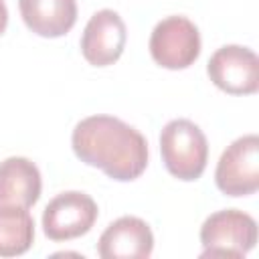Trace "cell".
<instances>
[{
    "label": "cell",
    "instance_id": "cell-7",
    "mask_svg": "<svg viewBox=\"0 0 259 259\" xmlns=\"http://www.w3.org/2000/svg\"><path fill=\"white\" fill-rule=\"evenodd\" d=\"M210 81L231 95H251L259 89V59L239 45H227L212 53L206 65Z\"/></svg>",
    "mask_w": 259,
    "mask_h": 259
},
{
    "label": "cell",
    "instance_id": "cell-2",
    "mask_svg": "<svg viewBox=\"0 0 259 259\" xmlns=\"http://www.w3.org/2000/svg\"><path fill=\"white\" fill-rule=\"evenodd\" d=\"M160 152L166 170L178 180H196L206 168V136L190 119L180 117L164 125L160 134Z\"/></svg>",
    "mask_w": 259,
    "mask_h": 259
},
{
    "label": "cell",
    "instance_id": "cell-1",
    "mask_svg": "<svg viewBox=\"0 0 259 259\" xmlns=\"http://www.w3.org/2000/svg\"><path fill=\"white\" fill-rule=\"evenodd\" d=\"M75 156L119 182L136 180L148 166V142L130 123L113 115H89L71 136Z\"/></svg>",
    "mask_w": 259,
    "mask_h": 259
},
{
    "label": "cell",
    "instance_id": "cell-8",
    "mask_svg": "<svg viewBox=\"0 0 259 259\" xmlns=\"http://www.w3.org/2000/svg\"><path fill=\"white\" fill-rule=\"evenodd\" d=\"M125 40L127 30L121 16L115 10L103 8L89 18L81 36V53L89 65L107 67L121 57Z\"/></svg>",
    "mask_w": 259,
    "mask_h": 259
},
{
    "label": "cell",
    "instance_id": "cell-5",
    "mask_svg": "<svg viewBox=\"0 0 259 259\" xmlns=\"http://www.w3.org/2000/svg\"><path fill=\"white\" fill-rule=\"evenodd\" d=\"M214 180L229 196H247L259 188V138L247 134L237 138L219 158Z\"/></svg>",
    "mask_w": 259,
    "mask_h": 259
},
{
    "label": "cell",
    "instance_id": "cell-9",
    "mask_svg": "<svg viewBox=\"0 0 259 259\" xmlns=\"http://www.w3.org/2000/svg\"><path fill=\"white\" fill-rule=\"evenodd\" d=\"M152 249V229L138 217H119L101 233L97 243V253L103 259H146Z\"/></svg>",
    "mask_w": 259,
    "mask_h": 259
},
{
    "label": "cell",
    "instance_id": "cell-13",
    "mask_svg": "<svg viewBox=\"0 0 259 259\" xmlns=\"http://www.w3.org/2000/svg\"><path fill=\"white\" fill-rule=\"evenodd\" d=\"M6 24H8V8L4 0H0V34L6 30Z\"/></svg>",
    "mask_w": 259,
    "mask_h": 259
},
{
    "label": "cell",
    "instance_id": "cell-6",
    "mask_svg": "<svg viewBox=\"0 0 259 259\" xmlns=\"http://www.w3.org/2000/svg\"><path fill=\"white\" fill-rule=\"evenodd\" d=\"M97 221L95 200L79 190L57 194L42 212V231L51 241H71L91 231Z\"/></svg>",
    "mask_w": 259,
    "mask_h": 259
},
{
    "label": "cell",
    "instance_id": "cell-3",
    "mask_svg": "<svg viewBox=\"0 0 259 259\" xmlns=\"http://www.w3.org/2000/svg\"><path fill=\"white\" fill-rule=\"evenodd\" d=\"M200 243L202 257H245L257 243V223L237 208L212 212L200 227Z\"/></svg>",
    "mask_w": 259,
    "mask_h": 259
},
{
    "label": "cell",
    "instance_id": "cell-4",
    "mask_svg": "<svg viewBox=\"0 0 259 259\" xmlns=\"http://www.w3.org/2000/svg\"><path fill=\"white\" fill-rule=\"evenodd\" d=\"M150 55L164 69H186L200 55V34L186 16H166L150 36Z\"/></svg>",
    "mask_w": 259,
    "mask_h": 259
},
{
    "label": "cell",
    "instance_id": "cell-10",
    "mask_svg": "<svg viewBox=\"0 0 259 259\" xmlns=\"http://www.w3.org/2000/svg\"><path fill=\"white\" fill-rule=\"evenodd\" d=\"M42 180L34 162L12 156L0 162V206L30 208L40 196Z\"/></svg>",
    "mask_w": 259,
    "mask_h": 259
},
{
    "label": "cell",
    "instance_id": "cell-12",
    "mask_svg": "<svg viewBox=\"0 0 259 259\" xmlns=\"http://www.w3.org/2000/svg\"><path fill=\"white\" fill-rule=\"evenodd\" d=\"M34 221L22 206H0V257H16L30 249Z\"/></svg>",
    "mask_w": 259,
    "mask_h": 259
},
{
    "label": "cell",
    "instance_id": "cell-11",
    "mask_svg": "<svg viewBox=\"0 0 259 259\" xmlns=\"http://www.w3.org/2000/svg\"><path fill=\"white\" fill-rule=\"evenodd\" d=\"M18 8L24 24L47 38L67 34L77 20L75 0H18Z\"/></svg>",
    "mask_w": 259,
    "mask_h": 259
}]
</instances>
